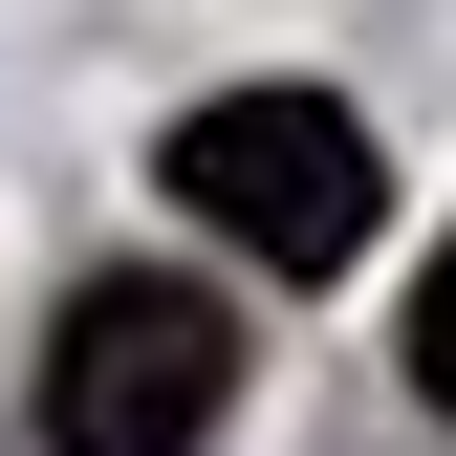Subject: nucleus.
Listing matches in <instances>:
<instances>
[{
  "label": "nucleus",
  "instance_id": "1",
  "mask_svg": "<svg viewBox=\"0 0 456 456\" xmlns=\"http://www.w3.org/2000/svg\"><path fill=\"white\" fill-rule=\"evenodd\" d=\"M175 196H196L261 282H348V261L391 240V152H370L348 87H217V109H175Z\"/></svg>",
  "mask_w": 456,
  "mask_h": 456
},
{
  "label": "nucleus",
  "instance_id": "2",
  "mask_svg": "<svg viewBox=\"0 0 456 456\" xmlns=\"http://www.w3.org/2000/svg\"><path fill=\"white\" fill-rule=\"evenodd\" d=\"M217 391H240V305L175 261H109L66 282V326H44V456H196Z\"/></svg>",
  "mask_w": 456,
  "mask_h": 456
},
{
  "label": "nucleus",
  "instance_id": "3",
  "mask_svg": "<svg viewBox=\"0 0 456 456\" xmlns=\"http://www.w3.org/2000/svg\"><path fill=\"white\" fill-rule=\"evenodd\" d=\"M413 391L456 413V240H435V282H413Z\"/></svg>",
  "mask_w": 456,
  "mask_h": 456
}]
</instances>
